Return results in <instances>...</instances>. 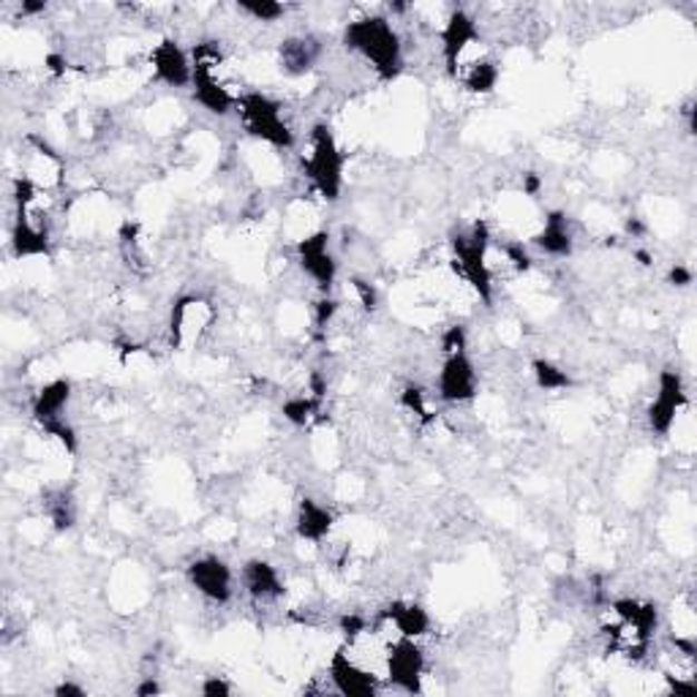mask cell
Here are the masks:
<instances>
[{
	"label": "cell",
	"instance_id": "6da1fadb",
	"mask_svg": "<svg viewBox=\"0 0 697 697\" xmlns=\"http://www.w3.org/2000/svg\"><path fill=\"white\" fill-rule=\"evenodd\" d=\"M344 45L357 55L379 79H395L403 69V41L393 20L384 14H369L352 20L344 28Z\"/></svg>",
	"mask_w": 697,
	"mask_h": 697
},
{
	"label": "cell",
	"instance_id": "7a4b0ae2",
	"mask_svg": "<svg viewBox=\"0 0 697 697\" xmlns=\"http://www.w3.org/2000/svg\"><path fill=\"white\" fill-rule=\"evenodd\" d=\"M659 629L657 605L644 599H616L608 605L602 621V635L608 638V648L629 662L646 659L654 635Z\"/></svg>",
	"mask_w": 697,
	"mask_h": 697
},
{
	"label": "cell",
	"instance_id": "3957f363",
	"mask_svg": "<svg viewBox=\"0 0 697 697\" xmlns=\"http://www.w3.org/2000/svg\"><path fill=\"white\" fill-rule=\"evenodd\" d=\"M300 164H303V175L316 192V197L330 202V205L341 199V192H344V150H341L338 139L327 124H316L311 128L305 148L300 153Z\"/></svg>",
	"mask_w": 697,
	"mask_h": 697
},
{
	"label": "cell",
	"instance_id": "277c9868",
	"mask_svg": "<svg viewBox=\"0 0 697 697\" xmlns=\"http://www.w3.org/2000/svg\"><path fill=\"white\" fill-rule=\"evenodd\" d=\"M243 131L256 143L267 145L275 150L297 148V134L286 120L284 104L275 101L273 96L259 94V90H243L240 101L235 109Z\"/></svg>",
	"mask_w": 697,
	"mask_h": 697
},
{
	"label": "cell",
	"instance_id": "5b68a950",
	"mask_svg": "<svg viewBox=\"0 0 697 697\" xmlns=\"http://www.w3.org/2000/svg\"><path fill=\"white\" fill-rule=\"evenodd\" d=\"M493 235L488 229L485 222H477L472 229L458 232L452 237V271L461 281H467L469 286L477 292V297H482L485 303H491L493 297V278L488 271V248H491Z\"/></svg>",
	"mask_w": 697,
	"mask_h": 697
},
{
	"label": "cell",
	"instance_id": "8992f818",
	"mask_svg": "<svg viewBox=\"0 0 697 697\" xmlns=\"http://www.w3.org/2000/svg\"><path fill=\"white\" fill-rule=\"evenodd\" d=\"M425 651L414 638L390 640L387 657H384V681L401 693H420L425 681Z\"/></svg>",
	"mask_w": 697,
	"mask_h": 697
},
{
	"label": "cell",
	"instance_id": "52a82bcc",
	"mask_svg": "<svg viewBox=\"0 0 697 697\" xmlns=\"http://www.w3.org/2000/svg\"><path fill=\"white\" fill-rule=\"evenodd\" d=\"M216 322V305L202 295H186L173 305L169 314V341L175 348H192Z\"/></svg>",
	"mask_w": 697,
	"mask_h": 697
},
{
	"label": "cell",
	"instance_id": "ba28073f",
	"mask_svg": "<svg viewBox=\"0 0 697 697\" xmlns=\"http://www.w3.org/2000/svg\"><path fill=\"white\" fill-rule=\"evenodd\" d=\"M687 406H689V399H687V384H684V376L678 374V371H662L657 382V395H654V401L648 403V412H646L651 433H657V436H668Z\"/></svg>",
	"mask_w": 697,
	"mask_h": 697
},
{
	"label": "cell",
	"instance_id": "9c48e42d",
	"mask_svg": "<svg viewBox=\"0 0 697 697\" xmlns=\"http://www.w3.org/2000/svg\"><path fill=\"white\" fill-rule=\"evenodd\" d=\"M295 254L305 278H308L322 295H330L335 278H338V262H335L333 243H330L327 232H314V235L300 237Z\"/></svg>",
	"mask_w": 697,
	"mask_h": 697
},
{
	"label": "cell",
	"instance_id": "30bf717a",
	"mask_svg": "<svg viewBox=\"0 0 697 697\" xmlns=\"http://www.w3.org/2000/svg\"><path fill=\"white\" fill-rule=\"evenodd\" d=\"M477 387H480V379H477V369L472 357H469V348L442 354V365H439L436 376L439 401L450 403V406H461V403L477 399Z\"/></svg>",
	"mask_w": 697,
	"mask_h": 697
},
{
	"label": "cell",
	"instance_id": "8fae6325",
	"mask_svg": "<svg viewBox=\"0 0 697 697\" xmlns=\"http://www.w3.org/2000/svg\"><path fill=\"white\" fill-rule=\"evenodd\" d=\"M186 580L199 597H205L213 605H229L235 597L237 578L232 567L218 556H197L192 565L186 567Z\"/></svg>",
	"mask_w": 697,
	"mask_h": 697
},
{
	"label": "cell",
	"instance_id": "7c38bea8",
	"mask_svg": "<svg viewBox=\"0 0 697 697\" xmlns=\"http://www.w3.org/2000/svg\"><path fill=\"white\" fill-rule=\"evenodd\" d=\"M327 678H330V684H333V693L346 695V697H374L384 684V678L379 676V673L365 668V665H360L357 659L348 657L344 646L330 657Z\"/></svg>",
	"mask_w": 697,
	"mask_h": 697
},
{
	"label": "cell",
	"instance_id": "4fadbf2b",
	"mask_svg": "<svg viewBox=\"0 0 697 697\" xmlns=\"http://www.w3.org/2000/svg\"><path fill=\"white\" fill-rule=\"evenodd\" d=\"M153 79L167 88H192V52L183 50L175 39L158 41L150 50Z\"/></svg>",
	"mask_w": 697,
	"mask_h": 697
},
{
	"label": "cell",
	"instance_id": "5bb4252c",
	"mask_svg": "<svg viewBox=\"0 0 697 697\" xmlns=\"http://www.w3.org/2000/svg\"><path fill=\"white\" fill-rule=\"evenodd\" d=\"M390 640L395 638H425L428 629H431V616L423 605L418 602H393L379 613L374 621Z\"/></svg>",
	"mask_w": 697,
	"mask_h": 697
},
{
	"label": "cell",
	"instance_id": "9a60e30c",
	"mask_svg": "<svg viewBox=\"0 0 697 697\" xmlns=\"http://www.w3.org/2000/svg\"><path fill=\"white\" fill-rule=\"evenodd\" d=\"M240 586H243V591H246V595L259 605L275 602V599L284 597V591H286L281 572L265 559H251L243 565Z\"/></svg>",
	"mask_w": 697,
	"mask_h": 697
},
{
	"label": "cell",
	"instance_id": "2e32d148",
	"mask_svg": "<svg viewBox=\"0 0 697 697\" xmlns=\"http://www.w3.org/2000/svg\"><path fill=\"white\" fill-rule=\"evenodd\" d=\"M335 526V516L330 507H324L322 501L316 499H300L297 504V516H295V531L303 542L308 546H322L330 537Z\"/></svg>",
	"mask_w": 697,
	"mask_h": 697
},
{
	"label": "cell",
	"instance_id": "e0dca14e",
	"mask_svg": "<svg viewBox=\"0 0 697 697\" xmlns=\"http://www.w3.org/2000/svg\"><path fill=\"white\" fill-rule=\"evenodd\" d=\"M534 246L542 251V254L553 256V259H565V256L572 254L575 248V235L567 213H548V218L542 222V229L537 232Z\"/></svg>",
	"mask_w": 697,
	"mask_h": 697
},
{
	"label": "cell",
	"instance_id": "ac0fdd59",
	"mask_svg": "<svg viewBox=\"0 0 697 697\" xmlns=\"http://www.w3.org/2000/svg\"><path fill=\"white\" fill-rule=\"evenodd\" d=\"M320 55H322V45L314 39V36H292V39L281 41V47H278L281 69L292 77H300V75H305V71L314 69Z\"/></svg>",
	"mask_w": 697,
	"mask_h": 697
},
{
	"label": "cell",
	"instance_id": "d6986e66",
	"mask_svg": "<svg viewBox=\"0 0 697 697\" xmlns=\"http://www.w3.org/2000/svg\"><path fill=\"white\" fill-rule=\"evenodd\" d=\"M69 399H71V382H66V379H55V382L45 384V387L36 393L33 418L39 420L41 425L55 423V420H63Z\"/></svg>",
	"mask_w": 697,
	"mask_h": 697
},
{
	"label": "cell",
	"instance_id": "ffe728a7",
	"mask_svg": "<svg viewBox=\"0 0 697 697\" xmlns=\"http://www.w3.org/2000/svg\"><path fill=\"white\" fill-rule=\"evenodd\" d=\"M531 374H534L537 387L548 390V393H556V390H567L572 384L570 374H567L561 365L550 363V360H534V363H531Z\"/></svg>",
	"mask_w": 697,
	"mask_h": 697
},
{
	"label": "cell",
	"instance_id": "44dd1931",
	"mask_svg": "<svg viewBox=\"0 0 697 697\" xmlns=\"http://www.w3.org/2000/svg\"><path fill=\"white\" fill-rule=\"evenodd\" d=\"M316 409H320V399H314V395H297V399H289L284 403V418L292 425L303 428L314 420Z\"/></svg>",
	"mask_w": 697,
	"mask_h": 697
},
{
	"label": "cell",
	"instance_id": "7402d4cb",
	"mask_svg": "<svg viewBox=\"0 0 697 697\" xmlns=\"http://www.w3.org/2000/svg\"><path fill=\"white\" fill-rule=\"evenodd\" d=\"M47 516H50L55 529H71L75 526V501L66 497V491H60L58 497L47 501Z\"/></svg>",
	"mask_w": 697,
	"mask_h": 697
},
{
	"label": "cell",
	"instance_id": "603a6c76",
	"mask_svg": "<svg viewBox=\"0 0 697 697\" xmlns=\"http://www.w3.org/2000/svg\"><path fill=\"white\" fill-rule=\"evenodd\" d=\"M237 11L240 14L251 17L254 22H278L281 17L286 14V6L271 3V0H256V3H237Z\"/></svg>",
	"mask_w": 697,
	"mask_h": 697
},
{
	"label": "cell",
	"instance_id": "cb8c5ba5",
	"mask_svg": "<svg viewBox=\"0 0 697 697\" xmlns=\"http://www.w3.org/2000/svg\"><path fill=\"white\" fill-rule=\"evenodd\" d=\"M401 403L409 409V412L414 414V418L423 420V423H431V420H433L431 406H428V393H425V390H420L418 384H409V387H403Z\"/></svg>",
	"mask_w": 697,
	"mask_h": 697
},
{
	"label": "cell",
	"instance_id": "d4e9b609",
	"mask_svg": "<svg viewBox=\"0 0 697 697\" xmlns=\"http://www.w3.org/2000/svg\"><path fill=\"white\" fill-rule=\"evenodd\" d=\"M352 289H354V297H357L360 308L371 311V314H374V311L379 308V292H376V286L369 284V281H363V278H354V281H352Z\"/></svg>",
	"mask_w": 697,
	"mask_h": 697
},
{
	"label": "cell",
	"instance_id": "484cf974",
	"mask_svg": "<svg viewBox=\"0 0 697 697\" xmlns=\"http://www.w3.org/2000/svg\"><path fill=\"white\" fill-rule=\"evenodd\" d=\"M199 693L210 695V697H216V695L224 697V695H232V684H226L222 676H207L205 681H202Z\"/></svg>",
	"mask_w": 697,
	"mask_h": 697
},
{
	"label": "cell",
	"instance_id": "4316f807",
	"mask_svg": "<svg viewBox=\"0 0 697 697\" xmlns=\"http://www.w3.org/2000/svg\"><path fill=\"white\" fill-rule=\"evenodd\" d=\"M670 281H673V286H689V284H693V271H687V267L676 265L670 271Z\"/></svg>",
	"mask_w": 697,
	"mask_h": 697
},
{
	"label": "cell",
	"instance_id": "83f0119b",
	"mask_svg": "<svg viewBox=\"0 0 697 697\" xmlns=\"http://www.w3.org/2000/svg\"><path fill=\"white\" fill-rule=\"evenodd\" d=\"M55 695H60V697L63 695H85V689L77 687V684L66 681V684H60V687H55Z\"/></svg>",
	"mask_w": 697,
	"mask_h": 697
},
{
	"label": "cell",
	"instance_id": "f1b7e54d",
	"mask_svg": "<svg viewBox=\"0 0 697 697\" xmlns=\"http://www.w3.org/2000/svg\"><path fill=\"white\" fill-rule=\"evenodd\" d=\"M150 693H161V687H158L156 681H148L137 689V695H150Z\"/></svg>",
	"mask_w": 697,
	"mask_h": 697
}]
</instances>
